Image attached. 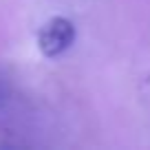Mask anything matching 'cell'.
Returning a JSON list of instances; mask_svg holds the SVG:
<instances>
[{"label":"cell","instance_id":"cell-1","mask_svg":"<svg viewBox=\"0 0 150 150\" xmlns=\"http://www.w3.org/2000/svg\"><path fill=\"white\" fill-rule=\"evenodd\" d=\"M75 42V27L66 18H51L38 33V47L47 57H57Z\"/></svg>","mask_w":150,"mask_h":150}]
</instances>
